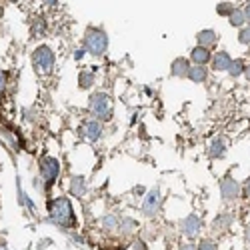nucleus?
I'll return each instance as SVG.
<instances>
[{
    "label": "nucleus",
    "mask_w": 250,
    "mask_h": 250,
    "mask_svg": "<svg viewBox=\"0 0 250 250\" xmlns=\"http://www.w3.org/2000/svg\"><path fill=\"white\" fill-rule=\"evenodd\" d=\"M48 212H50V220H52L54 224H58V226H64V228L76 226V218H74L72 204H70V200L64 198V196L50 200Z\"/></svg>",
    "instance_id": "f257e3e1"
},
{
    "label": "nucleus",
    "mask_w": 250,
    "mask_h": 250,
    "mask_svg": "<svg viewBox=\"0 0 250 250\" xmlns=\"http://www.w3.org/2000/svg\"><path fill=\"white\" fill-rule=\"evenodd\" d=\"M84 48L92 56H102L108 48V36L100 28H88L84 34Z\"/></svg>",
    "instance_id": "f03ea898"
},
{
    "label": "nucleus",
    "mask_w": 250,
    "mask_h": 250,
    "mask_svg": "<svg viewBox=\"0 0 250 250\" xmlns=\"http://www.w3.org/2000/svg\"><path fill=\"white\" fill-rule=\"evenodd\" d=\"M90 112L96 120H110L112 118V100L106 92H94L90 96Z\"/></svg>",
    "instance_id": "7ed1b4c3"
},
{
    "label": "nucleus",
    "mask_w": 250,
    "mask_h": 250,
    "mask_svg": "<svg viewBox=\"0 0 250 250\" xmlns=\"http://www.w3.org/2000/svg\"><path fill=\"white\" fill-rule=\"evenodd\" d=\"M32 64L38 74H50L54 68V52L48 46H38L32 54Z\"/></svg>",
    "instance_id": "20e7f679"
},
{
    "label": "nucleus",
    "mask_w": 250,
    "mask_h": 250,
    "mask_svg": "<svg viewBox=\"0 0 250 250\" xmlns=\"http://www.w3.org/2000/svg\"><path fill=\"white\" fill-rule=\"evenodd\" d=\"M38 166H40V174H42V178L48 184H52L60 174V160L54 158V156H42L38 162Z\"/></svg>",
    "instance_id": "39448f33"
},
{
    "label": "nucleus",
    "mask_w": 250,
    "mask_h": 250,
    "mask_svg": "<svg viewBox=\"0 0 250 250\" xmlns=\"http://www.w3.org/2000/svg\"><path fill=\"white\" fill-rule=\"evenodd\" d=\"M160 204H162L160 188H158V186H154V188H150L148 194L144 196V200H142V212L146 216H154L160 210Z\"/></svg>",
    "instance_id": "423d86ee"
},
{
    "label": "nucleus",
    "mask_w": 250,
    "mask_h": 250,
    "mask_svg": "<svg viewBox=\"0 0 250 250\" xmlns=\"http://www.w3.org/2000/svg\"><path fill=\"white\" fill-rule=\"evenodd\" d=\"M220 194L224 202H232L240 198V184L234 178H224L220 182Z\"/></svg>",
    "instance_id": "0eeeda50"
},
{
    "label": "nucleus",
    "mask_w": 250,
    "mask_h": 250,
    "mask_svg": "<svg viewBox=\"0 0 250 250\" xmlns=\"http://www.w3.org/2000/svg\"><path fill=\"white\" fill-rule=\"evenodd\" d=\"M82 136H84L88 142H96L98 138H102L104 134V128H102V122L92 118V120H86L84 124H82V128H80Z\"/></svg>",
    "instance_id": "6e6552de"
},
{
    "label": "nucleus",
    "mask_w": 250,
    "mask_h": 250,
    "mask_svg": "<svg viewBox=\"0 0 250 250\" xmlns=\"http://www.w3.org/2000/svg\"><path fill=\"white\" fill-rule=\"evenodd\" d=\"M200 228H202V220L196 214H188L180 222V230H182V234L186 238H196L198 232H200Z\"/></svg>",
    "instance_id": "1a4fd4ad"
},
{
    "label": "nucleus",
    "mask_w": 250,
    "mask_h": 250,
    "mask_svg": "<svg viewBox=\"0 0 250 250\" xmlns=\"http://www.w3.org/2000/svg\"><path fill=\"white\" fill-rule=\"evenodd\" d=\"M188 70H190V62L186 60L184 56H178L172 60V64H170V74L176 76V78H186L188 76Z\"/></svg>",
    "instance_id": "9d476101"
},
{
    "label": "nucleus",
    "mask_w": 250,
    "mask_h": 250,
    "mask_svg": "<svg viewBox=\"0 0 250 250\" xmlns=\"http://www.w3.org/2000/svg\"><path fill=\"white\" fill-rule=\"evenodd\" d=\"M230 64H232V58L226 50H220L216 52V56H212V68L218 72H228Z\"/></svg>",
    "instance_id": "9b49d317"
},
{
    "label": "nucleus",
    "mask_w": 250,
    "mask_h": 250,
    "mask_svg": "<svg viewBox=\"0 0 250 250\" xmlns=\"http://www.w3.org/2000/svg\"><path fill=\"white\" fill-rule=\"evenodd\" d=\"M196 40H198V46H202V48H212V46H216V42H218V34H216L214 30H210V28H206V30H200V32L196 34Z\"/></svg>",
    "instance_id": "f8f14e48"
},
{
    "label": "nucleus",
    "mask_w": 250,
    "mask_h": 250,
    "mask_svg": "<svg viewBox=\"0 0 250 250\" xmlns=\"http://www.w3.org/2000/svg\"><path fill=\"white\" fill-rule=\"evenodd\" d=\"M226 154V138L224 136H216L210 146H208V156L210 158H222Z\"/></svg>",
    "instance_id": "ddd939ff"
},
{
    "label": "nucleus",
    "mask_w": 250,
    "mask_h": 250,
    "mask_svg": "<svg viewBox=\"0 0 250 250\" xmlns=\"http://www.w3.org/2000/svg\"><path fill=\"white\" fill-rule=\"evenodd\" d=\"M190 58L194 60V64L196 66H204L206 62H210L212 60V54L208 48H202V46H194L192 52H190Z\"/></svg>",
    "instance_id": "4468645a"
},
{
    "label": "nucleus",
    "mask_w": 250,
    "mask_h": 250,
    "mask_svg": "<svg viewBox=\"0 0 250 250\" xmlns=\"http://www.w3.org/2000/svg\"><path fill=\"white\" fill-rule=\"evenodd\" d=\"M232 220H234V214H230V212L218 214V216L214 218V222H212V230H214V232H224L226 228H230Z\"/></svg>",
    "instance_id": "2eb2a0df"
},
{
    "label": "nucleus",
    "mask_w": 250,
    "mask_h": 250,
    "mask_svg": "<svg viewBox=\"0 0 250 250\" xmlns=\"http://www.w3.org/2000/svg\"><path fill=\"white\" fill-rule=\"evenodd\" d=\"M70 190H72V194H74L76 198H82V196H84V192H86V180L82 178V176H72V180H70Z\"/></svg>",
    "instance_id": "dca6fc26"
},
{
    "label": "nucleus",
    "mask_w": 250,
    "mask_h": 250,
    "mask_svg": "<svg viewBox=\"0 0 250 250\" xmlns=\"http://www.w3.org/2000/svg\"><path fill=\"white\" fill-rule=\"evenodd\" d=\"M206 76H208V70L204 68V66H190V70H188V78L192 80V82H196V84H200V82H204L206 80Z\"/></svg>",
    "instance_id": "f3484780"
},
{
    "label": "nucleus",
    "mask_w": 250,
    "mask_h": 250,
    "mask_svg": "<svg viewBox=\"0 0 250 250\" xmlns=\"http://www.w3.org/2000/svg\"><path fill=\"white\" fill-rule=\"evenodd\" d=\"M228 22L236 28H244V22H246V16H244V10L242 8H234V12L228 16Z\"/></svg>",
    "instance_id": "a211bd4d"
},
{
    "label": "nucleus",
    "mask_w": 250,
    "mask_h": 250,
    "mask_svg": "<svg viewBox=\"0 0 250 250\" xmlns=\"http://www.w3.org/2000/svg\"><path fill=\"white\" fill-rule=\"evenodd\" d=\"M118 226H120V218L116 214H106L102 218V228H104V230L112 232V230H116Z\"/></svg>",
    "instance_id": "6ab92c4d"
},
{
    "label": "nucleus",
    "mask_w": 250,
    "mask_h": 250,
    "mask_svg": "<svg viewBox=\"0 0 250 250\" xmlns=\"http://www.w3.org/2000/svg\"><path fill=\"white\" fill-rule=\"evenodd\" d=\"M78 84H80V88H90V86L94 84V72L82 70V72L78 74Z\"/></svg>",
    "instance_id": "aec40b11"
},
{
    "label": "nucleus",
    "mask_w": 250,
    "mask_h": 250,
    "mask_svg": "<svg viewBox=\"0 0 250 250\" xmlns=\"http://www.w3.org/2000/svg\"><path fill=\"white\" fill-rule=\"evenodd\" d=\"M118 230H120L122 234H132V232L136 230V222H134L132 218H128V216H124V218H120Z\"/></svg>",
    "instance_id": "412c9836"
},
{
    "label": "nucleus",
    "mask_w": 250,
    "mask_h": 250,
    "mask_svg": "<svg viewBox=\"0 0 250 250\" xmlns=\"http://www.w3.org/2000/svg\"><path fill=\"white\" fill-rule=\"evenodd\" d=\"M244 70H246V64H244V60L236 58V60H232L230 68H228V74H230L232 78H238L240 74H244Z\"/></svg>",
    "instance_id": "4be33fe9"
},
{
    "label": "nucleus",
    "mask_w": 250,
    "mask_h": 250,
    "mask_svg": "<svg viewBox=\"0 0 250 250\" xmlns=\"http://www.w3.org/2000/svg\"><path fill=\"white\" fill-rule=\"evenodd\" d=\"M216 12H218L220 16H230V14L234 12V4H232V2H220V4L216 6Z\"/></svg>",
    "instance_id": "5701e85b"
},
{
    "label": "nucleus",
    "mask_w": 250,
    "mask_h": 250,
    "mask_svg": "<svg viewBox=\"0 0 250 250\" xmlns=\"http://www.w3.org/2000/svg\"><path fill=\"white\" fill-rule=\"evenodd\" d=\"M196 250H218V244L214 240H210V238H204V240L198 242Z\"/></svg>",
    "instance_id": "b1692460"
},
{
    "label": "nucleus",
    "mask_w": 250,
    "mask_h": 250,
    "mask_svg": "<svg viewBox=\"0 0 250 250\" xmlns=\"http://www.w3.org/2000/svg\"><path fill=\"white\" fill-rule=\"evenodd\" d=\"M238 42H240V44H250V26H244V28H240V34H238Z\"/></svg>",
    "instance_id": "393cba45"
},
{
    "label": "nucleus",
    "mask_w": 250,
    "mask_h": 250,
    "mask_svg": "<svg viewBox=\"0 0 250 250\" xmlns=\"http://www.w3.org/2000/svg\"><path fill=\"white\" fill-rule=\"evenodd\" d=\"M132 248H134V250H148V248H146V242H144V240H136V242L132 244Z\"/></svg>",
    "instance_id": "a878e982"
},
{
    "label": "nucleus",
    "mask_w": 250,
    "mask_h": 250,
    "mask_svg": "<svg viewBox=\"0 0 250 250\" xmlns=\"http://www.w3.org/2000/svg\"><path fill=\"white\" fill-rule=\"evenodd\" d=\"M178 250H196V244H192V242H182V244L178 246Z\"/></svg>",
    "instance_id": "bb28decb"
},
{
    "label": "nucleus",
    "mask_w": 250,
    "mask_h": 250,
    "mask_svg": "<svg viewBox=\"0 0 250 250\" xmlns=\"http://www.w3.org/2000/svg\"><path fill=\"white\" fill-rule=\"evenodd\" d=\"M4 88H6V78H4V74L0 72V94L4 92Z\"/></svg>",
    "instance_id": "cd10ccee"
},
{
    "label": "nucleus",
    "mask_w": 250,
    "mask_h": 250,
    "mask_svg": "<svg viewBox=\"0 0 250 250\" xmlns=\"http://www.w3.org/2000/svg\"><path fill=\"white\" fill-rule=\"evenodd\" d=\"M244 16H246V22H250V4H246V8H244Z\"/></svg>",
    "instance_id": "c85d7f7f"
},
{
    "label": "nucleus",
    "mask_w": 250,
    "mask_h": 250,
    "mask_svg": "<svg viewBox=\"0 0 250 250\" xmlns=\"http://www.w3.org/2000/svg\"><path fill=\"white\" fill-rule=\"evenodd\" d=\"M244 240H246V244L250 246V226L246 228V232H244Z\"/></svg>",
    "instance_id": "c756f323"
},
{
    "label": "nucleus",
    "mask_w": 250,
    "mask_h": 250,
    "mask_svg": "<svg viewBox=\"0 0 250 250\" xmlns=\"http://www.w3.org/2000/svg\"><path fill=\"white\" fill-rule=\"evenodd\" d=\"M0 250H8V246H6V240H4V238H0Z\"/></svg>",
    "instance_id": "7c9ffc66"
},
{
    "label": "nucleus",
    "mask_w": 250,
    "mask_h": 250,
    "mask_svg": "<svg viewBox=\"0 0 250 250\" xmlns=\"http://www.w3.org/2000/svg\"><path fill=\"white\" fill-rule=\"evenodd\" d=\"M246 196H248V198H250V178H248V180H246Z\"/></svg>",
    "instance_id": "2f4dec72"
},
{
    "label": "nucleus",
    "mask_w": 250,
    "mask_h": 250,
    "mask_svg": "<svg viewBox=\"0 0 250 250\" xmlns=\"http://www.w3.org/2000/svg\"><path fill=\"white\" fill-rule=\"evenodd\" d=\"M244 74H246V78L250 80V64H246V70H244Z\"/></svg>",
    "instance_id": "473e14b6"
},
{
    "label": "nucleus",
    "mask_w": 250,
    "mask_h": 250,
    "mask_svg": "<svg viewBox=\"0 0 250 250\" xmlns=\"http://www.w3.org/2000/svg\"><path fill=\"white\" fill-rule=\"evenodd\" d=\"M82 56H84V50H78V52H76V60H80Z\"/></svg>",
    "instance_id": "72a5a7b5"
}]
</instances>
